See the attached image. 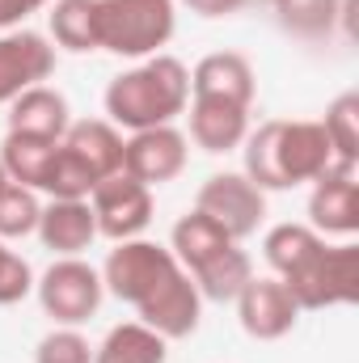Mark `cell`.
I'll return each mask as SVG.
<instances>
[{"label": "cell", "instance_id": "cell-15", "mask_svg": "<svg viewBox=\"0 0 359 363\" xmlns=\"http://www.w3.org/2000/svg\"><path fill=\"white\" fill-rule=\"evenodd\" d=\"M34 233L55 258H81L97 241V220H93L89 199H51Z\"/></svg>", "mask_w": 359, "mask_h": 363}, {"label": "cell", "instance_id": "cell-24", "mask_svg": "<svg viewBox=\"0 0 359 363\" xmlns=\"http://www.w3.org/2000/svg\"><path fill=\"white\" fill-rule=\"evenodd\" d=\"M326 237L321 233H313L309 224H275L267 237H263V258H267V267L275 271V279H283V274H292L317 245H321Z\"/></svg>", "mask_w": 359, "mask_h": 363}, {"label": "cell", "instance_id": "cell-28", "mask_svg": "<svg viewBox=\"0 0 359 363\" xmlns=\"http://www.w3.org/2000/svg\"><path fill=\"white\" fill-rule=\"evenodd\" d=\"M97 178L89 174V165L81 161V157H72L68 148H64V140H60V148H55V157H51V165H47V178H43V194H51V199H89Z\"/></svg>", "mask_w": 359, "mask_h": 363}, {"label": "cell", "instance_id": "cell-23", "mask_svg": "<svg viewBox=\"0 0 359 363\" xmlns=\"http://www.w3.org/2000/svg\"><path fill=\"white\" fill-rule=\"evenodd\" d=\"M190 279H194V287H199L203 300H220L224 304V300H237V291L254 279V262H250V254L241 245H228L224 254H216L211 262H203Z\"/></svg>", "mask_w": 359, "mask_h": 363}, {"label": "cell", "instance_id": "cell-29", "mask_svg": "<svg viewBox=\"0 0 359 363\" xmlns=\"http://www.w3.org/2000/svg\"><path fill=\"white\" fill-rule=\"evenodd\" d=\"M34 363H93V347L77 325H55L51 334L38 338Z\"/></svg>", "mask_w": 359, "mask_h": 363}, {"label": "cell", "instance_id": "cell-20", "mask_svg": "<svg viewBox=\"0 0 359 363\" xmlns=\"http://www.w3.org/2000/svg\"><path fill=\"white\" fill-rule=\"evenodd\" d=\"M170 359V342L148 330L144 321H123L114 325L101 347H93V363H165Z\"/></svg>", "mask_w": 359, "mask_h": 363}, {"label": "cell", "instance_id": "cell-18", "mask_svg": "<svg viewBox=\"0 0 359 363\" xmlns=\"http://www.w3.org/2000/svg\"><path fill=\"white\" fill-rule=\"evenodd\" d=\"M64 148H68L72 157H81L97 182L123 169V131H118L110 118H81V123H68Z\"/></svg>", "mask_w": 359, "mask_h": 363}, {"label": "cell", "instance_id": "cell-13", "mask_svg": "<svg viewBox=\"0 0 359 363\" xmlns=\"http://www.w3.org/2000/svg\"><path fill=\"white\" fill-rule=\"evenodd\" d=\"M254 93H258V77L241 51H211L190 68V101H228L250 110Z\"/></svg>", "mask_w": 359, "mask_h": 363}, {"label": "cell", "instance_id": "cell-5", "mask_svg": "<svg viewBox=\"0 0 359 363\" xmlns=\"http://www.w3.org/2000/svg\"><path fill=\"white\" fill-rule=\"evenodd\" d=\"M178 258L170 254V245H157V241H144V237H131V241H114V250L106 254L101 262V287L140 308L161 283H170L178 274Z\"/></svg>", "mask_w": 359, "mask_h": 363}, {"label": "cell", "instance_id": "cell-12", "mask_svg": "<svg viewBox=\"0 0 359 363\" xmlns=\"http://www.w3.org/2000/svg\"><path fill=\"white\" fill-rule=\"evenodd\" d=\"M309 228L321 237H343V241H351L359 233V182L351 165H330L313 182Z\"/></svg>", "mask_w": 359, "mask_h": 363}, {"label": "cell", "instance_id": "cell-11", "mask_svg": "<svg viewBox=\"0 0 359 363\" xmlns=\"http://www.w3.org/2000/svg\"><path fill=\"white\" fill-rule=\"evenodd\" d=\"M55 72V43L38 30H4L0 34V106L17 93L47 85Z\"/></svg>", "mask_w": 359, "mask_h": 363}, {"label": "cell", "instance_id": "cell-3", "mask_svg": "<svg viewBox=\"0 0 359 363\" xmlns=\"http://www.w3.org/2000/svg\"><path fill=\"white\" fill-rule=\"evenodd\" d=\"M178 30L174 0H97V51L118 60L157 55Z\"/></svg>", "mask_w": 359, "mask_h": 363}, {"label": "cell", "instance_id": "cell-10", "mask_svg": "<svg viewBox=\"0 0 359 363\" xmlns=\"http://www.w3.org/2000/svg\"><path fill=\"white\" fill-rule=\"evenodd\" d=\"M237 321L254 342H279L296 330L300 308L292 300V291L275 279V274H254L241 291H237Z\"/></svg>", "mask_w": 359, "mask_h": 363}, {"label": "cell", "instance_id": "cell-6", "mask_svg": "<svg viewBox=\"0 0 359 363\" xmlns=\"http://www.w3.org/2000/svg\"><path fill=\"white\" fill-rule=\"evenodd\" d=\"M38 304L55 325H85L101 308V271L89 267L85 258H55L47 271L34 279Z\"/></svg>", "mask_w": 359, "mask_h": 363}, {"label": "cell", "instance_id": "cell-32", "mask_svg": "<svg viewBox=\"0 0 359 363\" xmlns=\"http://www.w3.org/2000/svg\"><path fill=\"white\" fill-rule=\"evenodd\" d=\"M174 4H186L199 17H233L245 9V0H174Z\"/></svg>", "mask_w": 359, "mask_h": 363}, {"label": "cell", "instance_id": "cell-31", "mask_svg": "<svg viewBox=\"0 0 359 363\" xmlns=\"http://www.w3.org/2000/svg\"><path fill=\"white\" fill-rule=\"evenodd\" d=\"M51 0H0V30H17L30 13L47 9Z\"/></svg>", "mask_w": 359, "mask_h": 363}, {"label": "cell", "instance_id": "cell-8", "mask_svg": "<svg viewBox=\"0 0 359 363\" xmlns=\"http://www.w3.org/2000/svg\"><path fill=\"white\" fill-rule=\"evenodd\" d=\"M89 207L97 220V237H110V241H131L153 224V190L123 169L93 186Z\"/></svg>", "mask_w": 359, "mask_h": 363}, {"label": "cell", "instance_id": "cell-22", "mask_svg": "<svg viewBox=\"0 0 359 363\" xmlns=\"http://www.w3.org/2000/svg\"><path fill=\"white\" fill-rule=\"evenodd\" d=\"M55 148H60V140H38V135H17V131H9L4 144H0V165H4L9 182L38 190L43 178H47V165H51Z\"/></svg>", "mask_w": 359, "mask_h": 363}, {"label": "cell", "instance_id": "cell-19", "mask_svg": "<svg viewBox=\"0 0 359 363\" xmlns=\"http://www.w3.org/2000/svg\"><path fill=\"white\" fill-rule=\"evenodd\" d=\"M228 245H237V241L216 220H207L203 211H186L174 224V233H170V254L178 258V267L186 274H194L203 262H211L216 254H224Z\"/></svg>", "mask_w": 359, "mask_h": 363}, {"label": "cell", "instance_id": "cell-1", "mask_svg": "<svg viewBox=\"0 0 359 363\" xmlns=\"http://www.w3.org/2000/svg\"><path fill=\"white\" fill-rule=\"evenodd\" d=\"M241 152H245L241 174L258 190H296L304 182H317L330 165H338L321 123L313 118H270L245 135Z\"/></svg>", "mask_w": 359, "mask_h": 363}, {"label": "cell", "instance_id": "cell-4", "mask_svg": "<svg viewBox=\"0 0 359 363\" xmlns=\"http://www.w3.org/2000/svg\"><path fill=\"white\" fill-rule=\"evenodd\" d=\"M296 308H338V304H351L359 291V245L355 241H338V245H317L292 274L279 279Z\"/></svg>", "mask_w": 359, "mask_h": 363}, {"label": "cell", "instance_id": "cell-16", "mask_svg": "<svg viewBox=\"0 0 359 363\" xmlns=\"http://www.w3.org/2000/svg\"><path fill=\"white\" fill-rule=\"evenodd\" d=\"M250 135V110L245 106H228V101H190V144L220 157L241 148Z\"/></svg>", "mask_w": 359, "mask_h": 363}, {"label": "cell", "instance_id": "cell-27", "mask_svg": "<svg viewBox=\"0 0 359 363\" xmlns=\"http://www.w3.org/2000/svg\"><path fill=\"white\" fill-rule=\"evenodd\" d=\"M38 216H43L38 190L17 186V182H4V186H0V241L30 237V233L38 228Z\"/></svg>", "mask_w": 359, "mask_h": 363}, {"label": "cell", "instance_id": "cell-25", "mask_svg": "<svg viewBox=\"0 0 359 363\" xmlns=\"http://www.w3.org/2000/svg\"><path fill=\"white\" fill-rule=\"evenodd\" d=\"M279 26L300 38H326L343 21V0H270Z\"/></svg>", "mask_w": 359, "mask_h": 363}, {"label": "cell", "instance_id": "cell-2", "mask_svg": "<svg viewBox=\"0 0 359 363\" xmlns=\"http://www.w3.org/2000/svg\"><path fill=\"white\" fill-rule=\"evenodd\" d=\"M106 118L118 131H148V127H165L190 106V68L157 51L148 60H140L136 68L118 72L106 85Z\"/></svg>", "mask_w": 359, "mask_h": 363}, {"label": "cell", "instance_id": "cell-21", "mask_svg": "<svg viewBox=\"0 0 359 363\" xmlns=\"http://www.w3.org/2000/svg\"><path fill=\"white\" fill-rule=\"evenodd\" d=\"M51 43L72 55L97 51V0H55L47 13Z\"/></svg>", "mask_w": 359, "mask_h": 363}, {"label": "cell", "instance_id": "cell-7", "mask_svg": "<svg viewBox=\"0 0 359 363\" xmlns=\"http://www.w3.org/2000/svg\"><path fill=\"white\" fill-rule=\"evenodd\" d=\"M194 211L216 220L233 241H245L267 220V190H258L245 174H211L194 194Z\"/></svg>", "mask_w": 359, "mask_h": 363}, {"label": "cell", "instance_id": "cell-9", "mask_svg": "<svg viewBox=\"0 0 359 363\" xmlns=\"http://www.w3.org/2000/svg\"><path fill=\"white\" fill-rule=\"evenodd\" d=\"M190 161V140L182 135L174 123L165 127H148V131H131L123 140V174L144 182L148 190L174 182Z\"/></svg>", "mask_w": 359, "mask_h": 363}, {"label": "cell", "instance_id": "cell-17", "mask_svg": "<svg viewBox=\"0 0 359 363\" xmlns=\"http://www.w3.org/2000/svg\"><path fill=\"white\" fill-rule=\"evenodd\" d=\"M72 123L68 97L51 85H34V89L17 93L9 101V131L17 135H38V140H64Z\"/></svg>", "mask_w": 359, "mask_h": 363}, {"label": "cell", "instance_id": "cell-33", "mask_svg": "<svg viewBox=\"0 0 359 363\" xmlns=\"http://www.w3.org/2000/svg\"><path fill=\"white\" fill-rule=\"evenodd\" d=\"M4 182H9V174H4V165H0V186H4Z\"/></svg>", "mask_w": 359, "mask_h": 363}, {"label": "cell", "instance_id": "cell-26", "mask_svg": "<svg viewBox=\"0 0 359 363\" xmlns=\"http://www.w3.org/2000/svg\"><path fill=\"white\" fill-rule=\"evenodd\" d=\"M321 131L330 140V152L338 165H359V93H338L321 118Z\"/></svg>", "mask_w": 359, "mask_h": 363}, {"label": "cell", "instance_id": "cell-14", "mask_svg": "<svg viewBox=\"0 0 359 363\" xmlns=\"http://www.w3.org/2000/svg\"><path fill=\"white\" fill-rule=\"evenodd\" d=\"M136 313H140L136 321H144L148 330H157L165 342H178V338H190L199 330V321H203V296H199L194 279L186 271H178L170 283H161Z\"/></svg>", "mask_w": 359, "mask_h": 363}, {"label": "cell", "instance_id": "cell-30", "mask_svg": "<svg viewBox=\"0 0 359 363\" xmlns=\"http://www.w3.org/2000/svg\"><path fill=\"white\" fill-rule=\"evenodd\" d=\"M34 291V271L21 254H13L4 241H0V308L4 304H17Z\"/></svg>", "mask_w": 359, "mask_h": 363}]
</instances>
